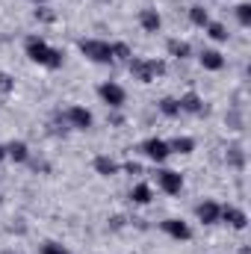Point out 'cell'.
Instances as JSON below:
<instances>
[{
  "mask_svg": "<svg viewBox=\"0 0 251 254\" xmlns=\"http://www.w3.org/2000/svg\"><path fill=\"white\" fill-rule=\"evenodd\" d=\"M24 54H27V60H30L33 65L48 68V71H60V68L65 65V54L60 51V48H54L48 39H42V36H27Z\"/></svg>",
  "mask_w": 251,
  "mask_h": 254,
  "instance_id": "cell-1",
  "label": "cell"
},
{
  "mask_svg": "<svg viewBox=\"0 0 251 254\" xmlns=\"http://www.w3.org/2000/svg\"><path fill=\"white\" fill-rule=\"evenodd\" d=\"M127 71H130V77H133L136 83L148 86V83H154L157 77H163V74H166V60H154V57H133V60L127 63Z\"/></svg>",
  "mask_w": 251,
  "mask_h": 254,
  "instance_id": "cell-2",
  "label": "cell"
},
{
  "mask_svg": "<svg viewBox=\"0 0 251 254\" xmlns=\"http://www.w3.org/2000/svg\"><path fill=\"white\" fill-rule=\"evenodd\" d=\"M77 51L95 65H113V42L107 39H80L77 42Z\"/></svg>",
  "mask_w": 251,
  "mask_h": 254,
  "instance_id": "cell-3",
  "label": "cell"
},
{
  "mask_svg": "<svg viewBox=\"0 0 251 254\" xmlns=\"http://www.w3.org/2000/svg\"><path fill=\"white\" fill-rule=\"evenodd\" d=\"M63 122L71 127V130L86 133V130L95 127V113H92L89 107H83V104H68V107L63 110Z\"/></svg>",
  "mask_w": 251,
  "mask_h": 254,
  "instance_id": "cell-4",
  "label": "cell"
},
{
  "mask_svg": "<svg viewBox=\"0 0 251 254\" xmlns=\"http://www.w3.org/2000/svg\"><path fill=\"white\" fill-rule=\"evenodd\" d=\"M98 98H101L110 110H122L127 104V89L122 83H116V80H104V83L98 86Z\"/></svg>",
  "mask_w": 251,
  "mask_h": 254,
  "instance_id": "cell-5",
  "label": "cell"
},
{
  "mask_svg": "<svg viewBox=\"0 0 251 254\" xmlns=\"http://www.w3.org/2000/svg\"><path fill=\"white\" fill-rule=\"evenodd\" d=\"M139 151H142L154 166H163V163L172 157V151H169V139H160V136H148V139L139 145Z\"/></svg>",
  "mask_w": 251,
  "mask_h": 254,
  "instance_id": "cell-6",
  "label": "cell"
},
{
  "mask_svg": "<svg viewBox=\"0 0 251 254\" xmlns=\"http://www.w3.org/2000/svg\"><path fill=\"white\" fill-rule=\"evenodd\" d=\"M160 231H163L169 240H175V243H189V240H192V225L184 222V219H178V216L163 219V222H160Z\"/></svg>",
  "mask_w": 251,
  "mask_h": 254,
  "instance_id": "cell-7",
  "label": "cell"
},
{
  "mask_svg": "<svg viewBox=\"0 0 251 254\" xmlns=\"http://www.w3.org/2000/svg\"><path fill=\"white\" fill-rule=\"evenodd\" d=\"M219 225H228L231 231H246L249 228V213L243 207H237V204H222Z\"/></svg>",
  "mask_w": 251,
  "mask_h": 254,
  "instance_id": "cell-8",
  "label": "cell"
},
{
  "mask_svg": "<svg viewBox=\"0 0 251 254\" xmlns=\"http://www.w3.org/2000/svg\"><path fill=\"white\" fill-rule=\"evenodd\" d=\"M157 187L166 192V195H181L184 187H187V181L175 169H157Z\"/></svg>",
  "mask_w": 251,
  "mask_h": 254,
  "instance_id": "cell-9",
  "label": "cell"
},
{
  "mask_svg": "<svg viewBox=\"0 0 251 254\" xmlns=\"http://www.w3.org/2000/svg\"><path fill=\"white\" fill-rule=\"evenodd\" d=\"M219 216H222V204L216 201V198H204V201H198L195 204V219L201 222V225H219Z\"/></svg>",
  "mask_w": 251,
  "mask_h": 254,
  "instance_id": "cell-10",
  "label": "cell"
},
{
  "mask_svg": "<svg viewBox=\"0 0 251 254\" xmlns=\"http://www.w3.org/2000/svg\"><path fill=\"white\" fill-rule=\"evenodd\" d=\"M178 104H181V116H204L207 113V104L198 92H184L178 98Z\"/></svg>",
  "mask_w": 251,
  "mask_h": 254,
  "instance_id": "cell-11",
  "label": "cell"
},
{
  "mask_svg": "<svg viewBox=\"0 0 251 254\" xmlns=\"http://www.w3.org/2000/svg\"><path fill=\"white\" fill-rule=\"evenodd\" d=\"M198 65L204 68V71H222L228 60H225V54L219 51V48H204L201 54H198Z\"/></svg>",
  "mask_w": 251,
  "mask_h": 254,
  "instance_id": "cell-12",
  "label": "cell"
},
{
  "mask_svg": "<svg viewBox=\"0 0 251 254\" xmlns=\"http://www.w3.org/2000/svg\"><path fill=\"white\" fill-rule=\"evenodd\" d=\"M139 27L154 36V33L163 30V15H160L154 6H145V9H139Z\"/></svg>",
  "mask_w": 251,
  "mask_h": 254,
  "instance_id": "cell-13",
  "label": "cell"
},
{
  "mask_svg": "<svg viewBox=\"0 0 251 254\" xmlns=\"http://www.w3.org/2000/svg\"><path fill=\"white\" fill-rule=\"evenodd\" d=\"M92 169H95V175H101V178H116V175L122 172V163L113 160L110 154H98V157L92 160Z\"/></svg>",
  "mask_w": 251,
  "mask_h": 254,
  "instance_id": "cell-14",
  "label": "cell"
},
{
  "mask_svg": "<svg viewBox=\"0 0 251 254\" xmlns=\"http://www.w3.org/2000/svg\"><path fill=\"white\" fill-rule=\"evenodd\" d=\"M6 160H12L15 166L30 163V145H27L24 139H12V142H6Z\"/></svg>",
  "mask_w": 251,
  "mask_h": 254,
  "instance_id": "cell-15",
  "label": "cell"
},
{
  "mask_svg": "<svg viewBox=\"0 0 251 254\" xmlns=\"http://www.w3.org/2000/svg\"><path fill=\"white\" fill-rule=\"evenodd\" d=\"M130 201H133L136 207H148V204L154 201V187H151L148 181L133 184V187H130Z\"/></svg>",
  "mask_w": 251,
  "mask_h": 254,
  "instance_id": "cell-16",
  "label": "cell"
},
{
  "mask_svg": "<svg viewBox=\"0 0 251 254\" xmlns=\"http://www.w3.org/2000/svg\"><path fill=\"white\" fill-rule=\"evenodd\" d=\"M204 33H207V39L216 42V45H225V42L231 39V33H228V27H225L222 21H210V24L204 27Z\"/></svg>",
  "mask_w": 251,
  "mask_h": 254,
  "instance_id": "cell-17",
  "label": "cell"
},
{
  "mask_svg": "<svg viewBox=\"0 0 251 254\" xmlns=\"http://www.w3.org/2000/svg\"><path fill=\"white\" fill-rule=\"evenodd\" d=\"M169 151L181 154V157H189L195 151V139L192 136H175V139H169Z\"/></svg>",
  "mask_w": 251,
  "mask_h": 254,
  "instance_id": "cell-18",
  "label": "cell"
},
{
  "mask_svg": "<svg viewBox=\"0 0 251 254\" xmlns=\"http://www.w3.org/2000/svg\"><path fill=\"white\" fill-rule=\"evenodd\" d=\"M189 21H192V27H198V30H204L213 18H210V9H204L201 3H192L189 6Z\"/></svg>",
  "mask_w": 251,
  "mask_h": 254,
  "instance_id": "cell-19",
  "label": "cell"
},
{
  "mask_svg": "<svg viewBox=\"0 0 251 254\" xmlns=\"http://www.w3.org/2000/svg\"><path fill=\"white\" fill-rule=\"evenodd\" d=\"M157 110H160V116H163V119H181V104H178V98H172V95L160 98Z\"/></svg>",
  "mask_w": 251,
  "mask_h": 254,
  "instance_id": "cell-20",
  "label": "cell"
},
{
  "mask_svg": "<svg viewBox=\"0 0 251 254\" xmlns=\"http://www.w3.org/2000/svg\"><path fill=\"white\" fill-rule=\"evenodd\" d=\"M166 51H169V57H175V60H189V57H192V45L184 42V39H169Z\"/></svg>",
  "mask_w": 251,
  "mask_h": 254,
  "instance_id": "cell-21",
  "label": "cell"
},
{
  "mask_svg": "<svg viewBox=\"0 0 251 254\" xmlns=\"http://www.w3.org/2000/svg\"><path fill=\"white\" fill-rule=\"evenodd\" d=\"M113 60L116 63H130L133 60V51L127 42H113Z\"/></svg>",
  "mask_w": 251,
  "mask_h": 254,
  "instance_id": "cell-22",
  "label": "cell"
},
{
  "mask_svg": "<svg viewBox=\"0 0 251 254\" xmlns=\"http://www.w3.org/2000/svg\"><path fill=\"white\" fill-rule=\"evenodd\" d=\"M33 18H36L39 24H54V21H57V12H54L51 6H36V9H33Z\"/></svg>",
  "mask_w": 251,
  "mask_h": 254,
  "instance_id": "cell-23",
  "label": "cell"
},
{
  "mask_svg": "<svg viewBox=\"0 0 251 254\" xmlns=\"http://www.w3.org/2000/svg\"><path fill=\"white\" fill-rule=\"evenodd\" d=\"M228 166H234V169H243L246 166V154H243L240 145H231L228 148Z\"/></svg>",
  "mask_w": 251,
  "mask_h": 254,
  "instance_id": "cell-24",
  "label": "cell"
},
{
  "mask_svg": "<svg viewBox=\"0 0 251 254\" xmlns=\"http://www.w3.org/2000/svg\"><path fill=\"white\" fill-rule=\"evenodd\" d=\"M15 92V77L9 71H0V98H9Z\"/></svg>",
  "mask_w": 251,
  "mask_h": 254,
  "instance_id": "cell-25",
  "label": "cell"
},
{
  "mask_svg": "<svg viewBox=\"0 0 251 254\" xmlns=\"http://www.w3.org/2000/svg\"><path fill=\"white\" fill-rule=\"evenodd\" d=\"M234 12H237L240 27H251V3H246V0H243V3H237V9H234Z\"/></svg>",
  "mask_w": 251,
  "mask_h": 254,
  "instance_id": "cell-26",
  "label": "cell"
},
{
  "mask_svg": "<svg viewBox=\"0 0 251 254\" xmlns=\"http://www.w3.org/2000/svg\"><path fill=\"white\" fill-rule=\"evenodd\" d=\"M39 254H68V249L63 243H57V240H48V243L39 246Z\"/></svg>",
  "mask_w": 251,
  "mask_h": 254,
  "instance_id": "cell-27",
  "label": "cell"
},
{
  "mask_svg": "<svg viewBox=\"0 0 251 254\" xmlns=\"http://www.w3.org/2000/svg\"><path fill=\"white\" fill-rule=\"evenodd\" d=\"M125 172H130V175H142V166L139 163H127V166H122Z\"/></svg>",
  "mask_w": 251,
  "mask_h": 254,
  "instance_id": "cell-28",
  "label": "cell"
},
{
  "mask_svg": "<svg viewBox=\"0 0 251 254\" xmlns=\"http://www.w3.org/2000/svg\"><path fill=\"white\" fill-rule=\"evenodd\" d=\"M231 125H234V130H240V125H243V119H240V113H231Z\"/></svg>",
  "mask_w": 251,
  "mask_h": 254,
  "instance_id": "cell-29",
  "label": "cell"
},
{
  "mask_svg": "<svg viewBox=\"0 0 251 254\" xmlns=\"http://www.w3.org/2000/svg\"><path fill=\"white\" fill-rule=\"evenodd\" d=\"M3 160H6V145L0 142V163H3Z\"/></svg>",
  "mask_w": 251,
  "mask_h": 254,
  "instance_id": "cell-30",
  "label": "cell"
},
{
  "mask_svg": "<svg viewBox=\"0 0 251 254\" xmlns=\"http://www.w3.org/2000/svg\"><path fill=\"white\" fill-rule=\"evenodd\" d=\"M30 3H33V6H48L51 0H30Z\"/></svg>",
  "mask_w": 251,
  "mask_h": 254,
  "instance_id": "cell-31",
  "label": "cell"
},
{
  "mask_svg": "<svg viewBox=\"0 0 251 254\" xmlns=\"http://www.w3.org/2000/svg\"><path fill=\"white\" fill-rule=\"evenodd\" d=\"M3 254H15V252H3Z\"/></svg>",
  "mask_w": 251,
  "mask_h": 254,
  "instance_id": "cell-32",
  "label": "cell"
},
{
  "mask_svg": "<svg viewBox=\"0 0 251 254\" xmlns=\"http://www.w3.org/2000/svg\"><path fill=\"white\" fill-rule=\"evenodd\" d=\"M0 207H3V201H0Z\"/></svg>",
  "mask_w": 251,
  "mask_h": 254,
  "instance_id": "cell-33",
  "label": "cell"
}]
</instances>
